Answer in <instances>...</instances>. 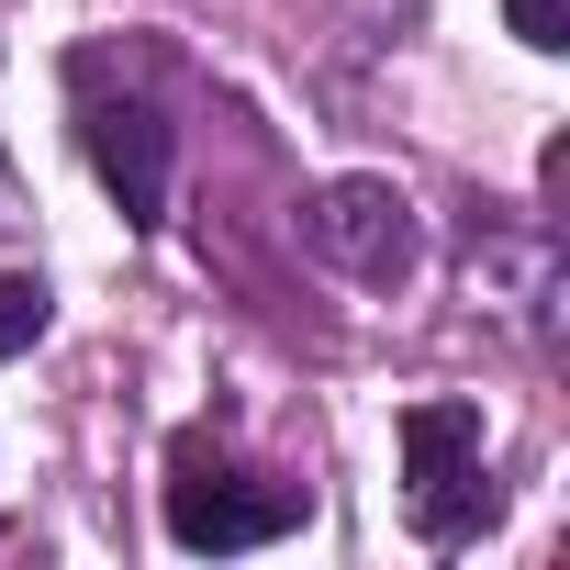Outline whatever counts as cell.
Returning <instances> with one entry per match:
<instances>
[{"label":"cell","mask_w":570,"mask_h":570,"mask_svg":"<svg viewBox=\"0 0 570 570\" xmlns=\"http://www.w3.org/2000/svg\"><path fill=\"white\" fill-rule=\"evenodd\" d=\"M303 246L336 279H358V292H392V279H414V257H425V224H414V202L392 179H325L303 202Z\"/></svg>","instance_id":"3957f363"},{"label":"cell","mask_w":570,"mask_h":570,"mask_svg":"<svg viewBox=\"0 0 570 570\" xmlns=\"http://www.w3.org/2000/svg\"><path fill=\"white\" fill-rule=\"evenodd\" d=\"M403 503L425 548H470L492 525V481H481V403H403Z\"/></svg>","instance_id":"7a4b0ae2"},{"label":"cell","mask_w":570,"mask_h":570,"mask_svg":"<svg viewBox=\"0 0 570 570\" xmlns=\"http://www.w3.org/2000/svg\"><path fill=\"white\" fill-rule=\"evenodd\" d=\"M79 146H90L101 190L124 202V224H135V235H157V224H168V124H157V101L101 90V79L79 68Z\"/></svg>","instance_id":"277c9868"},{"label":"cell","mask_w":570,"mask_h":570,"mask_svg":"<svg viewBox=\"0 0 570 570\" xmlns=\"http://www.w3.org/2000/svg\"><path fill=\"white\" fill-rule=\"evenodd\" d=\"M303 525V481H257L235 470L213 436H179L168 448V537L179 548H268V537H292Z\"/></svg>","instance_id":"6da1fadb"},{"label":"cell","mask_w":570,"mask_h":570,"mask_svg":"<svg viewBox=\"0 0 570 570\" xmlns=\"http://www.w3.org/2000/svg\"><path fill=\"white\" fill-rule=\"evenodd\" d=\"M503 23H514V46L559 57V46H570V0H503Z\"/></svg>","instance_id":"8992f818"},{"label":"cell","mask_w":570,"mask_h":570,"mask_svg":"<svg viewBox=\"0 0 570 570\" xmlns=\"http://www.w3.org/2000/svg\"><path fill=\"white\" fill-rule=\"evenodd\" d=\"M46 314H57L46 279H0V358H23V347L46 336Z\"/></svg>","instance_id":"5b68a950"}]
</instances>
